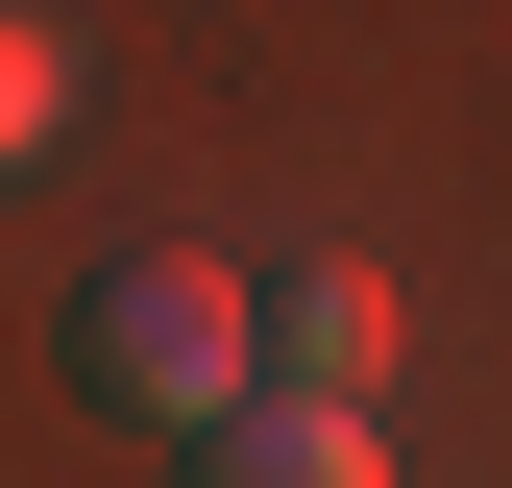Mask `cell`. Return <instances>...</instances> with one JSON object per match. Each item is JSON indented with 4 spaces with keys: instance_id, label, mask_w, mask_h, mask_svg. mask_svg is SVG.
Here are the masks:
<instances>
[{
    "instance_id": "1",
    "label": "cell",
    "mask_w": 512,
    "mask_h": 488,
    "mask_svg": "<svg viewBox=\"0 0 512 488\" xmlns=\"http://www.w3.org/2000/svg\"><path fill=\"white\" fill-rule=\"evenodd\" d=\"M74 391H122V415H171V440H196V415L269 391V293L196 269V244H147V269H98V293H74Z\"/></svg>"
},
{
    "instance_id": "2",
    "label": "cell",
    "mask_w": 512,
    "mask_h": 488,
    "mask_svg": "<svg viewBox=\"0 0 512 488\" xmlns=\"http://www.w3.org/2000/svg\"><path fill=\"white\" fill-rule=\"evenodd\" d=\"M269 391H391V269H342V244H293V293H269Z\"/></svg>"
},
{
    "instance_id": "3",
    "label": "cell",
    "mask_w": 512,
    "mask_h": 488,
    "mask_svg": "<svg viewBox=\"0 0 512 488\" xmlns=\"http://www.w3.org/2000/svg\"><path fill=\"white\" fill-rule=\"evenodd\" d=\"M196 488H391V440L342 391H244V415H196Z\"/></svg>"
},
{
    "instance_id": "4",
    "label": "cell",
    "mask_w": 512,
    "mask_h": 488,
    "mask_svg": "<svg viewBox=\"0 0 512 488\" xmlns=\"http://www.w3.org/2000/svg\"><path fill=\"white\" fill-rule=\"evenodd\" d=\"M49 98H74V74H49V25H25V0H0V171L49 147Z\"/></svg>"
}]
</instances>
